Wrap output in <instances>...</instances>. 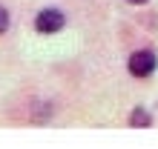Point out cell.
Instances as JSON below:
<instances>
[{
	"label": "cell",
	"mask_w": 158,
	"mask_h": 149,
	"mask_svg": "<svg viewBox=\"0 0 158 149\" xmlns=\"http://www.w3.org/2000/svg\"><path fill=\"white\" fill-rule=\"evenodd\" d=\"M63 23H66L63 12H58V9H43L38 14V20H35V29L40 34H55V32L63 29Z\"/></svg>",
	"instance_id": "obj_1"
},
{
	"label": "cell",
	"mask_w": 158,
	"mask_h": 149,
	"mask_svg": "<svg viewBox=\"0 0 158 149\" xmlns=\"http://www.w3.org/2000/svg\"><path fill=\"white\" fill-rule=\"evenodd\" d=\"M129 72H132L135 78H147V74H152L155 72V54L150 49L135 52L132 58H129Z\"/></svg>",
	"instance_id": "obj_2"
},
{
	"label": "cell",
	"mask_w": 158,
	"mask_h": 149,
	"mask_svg": "<svg viewBox=\"0 0 158 149\" xmlns=\"http://www.w3.org/2000/svg\"><path fill=\"white\" fill-rule=\"evenodd\" d=\"M129 123L141 129V126H150V123H152V118H150V112H144V109H135V112H132V118H129Z\"/></svg>",
	"instance_id": "obj_3"
},
{
	"label": "cell",
	"mask_w": 158,
	"mask_h": 149,
	"mask_svg": "<svg viewBox=\"0 0 158 149\" xmlns=\"http://www.w3.org/2000/svg\"><path fill=\"white\" fill-rule=\"evenodd\" d=\"M6 29H9V12H6L3 6H0V34H3Z\"/></svg>",
	"instance_id": "obj_4"
},
{
	"label": "cell",
	"mask_w": 158,
	"mask_h": 149,
	"mask_svg": "<svg viewBox=\"0 0 158 149\" xmlns=\"http://www.w3.org/2000/svg\"><path fill=\"white\" fill-rule=\"evenodd\" d=\"M129 3H147V0H129Z\"/></svg>",
	"instance_id": "obj_5"
}]
</instances>
